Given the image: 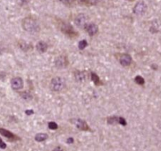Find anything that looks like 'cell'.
<instances>
[{
	"label": "cell",
	"instance_id": "2e32d148",
	"mask_svg": "<svg viewBox=\"0 0 161 151\" xmlns=\"http://www.w3.org/2000/svg\"><path fill=\"white\" fill-rule=\"evenodd\" d=\"M21 95L22 99H24L26 101L32 100V96L31 93H29V92H27V91L21 93Z\"/></svg>",
	"mask_w": 161,
	"mask_h": 151
},
{
	"label": "cell",
	"instance_id": "3957f363",
	"mask_svg": "<svg viewBox=\"0 0 161 151\" xmlns=\"http://www.w3.org/2000/svg\"><path fill=\"white\" fill-rule=\"evenodd\" d=\"M72 123L76 125V128L82 130V131H89L90 130L88 124L84 121L81 120V119H73L72 120Z\"/></svg>",
	"mask_w": 161,
	"mask_h": 151
},
{
	"label": "cell",
	"instance_id": "7402d4cb",
	"mask_svg": "<svg viewBox=\"0 0 161 151\" xmlns=\"http://www.w3.org/2000/svg\"><path fill=\"white\" fill-rule=\"evenodd\" d=\"M118 124H121V125H127V122H126V120L123 117H119V121H118Z\"/></svg>",
	"mask_w": 161,
	"mask_h": 151
},
{
	"label": "cell",
	"instance_id": "cb8c5ba5",
	"mask_svg": "<svg viewBox=\"0 0 161 151\" xmlns=\"http://www.w3.org/2000/svg\"><path fill=\"white\" fill-rule=\"evenodd\" d=\"M0 148H1V149H6V145L5 142H4L1 138H0Z\"/></svg>",
	"mask_w": 161,
	"mask_h": 151
},
{
	"label": "cell",
	"instance_id": "5b68a950",
	"mask_svg": "<svg viewBox=\"0 0 161 151\" xmlns=\"http://www.w3.org/2000/svg\"><path fill=\"white\" fill-rule=\"evenodd\" d=\"M11 87L13 90H21L23 87V80L20 77H14L11 79Z\"/></svg>",
	"mask_w": 161,
	"mask_h": 151
},
{
	"label": "cell",
	"instance_id": "ac0fdd59",
	"mask_svg": "<svg viewBox=\"0 0 161 151\" xmlns=\"http://www.w3.org/2000/svg\"><path fill=\"white\" fill-rule=\"evenodd\" d=\"M20 47L21 48V50H24V51H27L29 49L31 48V45H29L28 43H26L25 42H23V43H20Z\"/></svg>",
	"mask_w": 161,
	"mask_h": 151
},
{
	"label": "cell",
	"instance_id": "7a4b0ae2",
	"mask_svg": "<svg viewBox=\"0 0 161 151\" xmlns=\"http://www.w3.org/2000/svg\"><path fill=\"white\" fill-rule=\"evenodd\" d=\"M65 81L62 77H55L51 82V88L54 91H60L65 87Z\"/></svg>",
	"mask_w": 161,
	"mask_h": 151
},
{
	"label": "cell",
	"instance_id": "7c38bea8",
	"mask_svg": "<svg viewBox=\"0 0 161 151\" xmlns=\"http://www.w3.org/2000/svg\"><path fill=\"white\" fill-rule=\"evenodd\" d=\"M47 48H48V46H47V44L45 42L40 41L36 44V50H38L39 53L46 52Z\"/></svg>",
	"mask_w": 161,
	"mask_h": 151
},
{
	"label": "cell",
	"instance_id": "f1b7e54d",
	"mask_svg": "<svg viewBox=\"0 0 161 151\" xmlns=\"http://www.w3.org/2000/svg\"><path fill=\"white\" fill-rule=\"evenodd\" d=\"M95 2H101V1H103V0H94Z\"/></svg>",
	"mask_w": 161,
	"mask_h": 151
},
{
	"label": "cell",
	"instance_id": "603a6c76",
	"mask_svg": "<svg viewBox=\"0 0 161 151\" xmlns=\"http://www.w3.org/2000/svg\"><path fill=\"white\" fill-rule=\"evenodd\" d=\"M60 1L62 2H63L64 4H65V5H71V4L74 2L75 0H60Z\"/></svg>",
	"mask_w": 161,
	"mask_h": 151
},
{
	"label": "cell",
	"instance_id": "30bf717a",
	"mask_svg": "<svg viewBox=\"0 0 161 151\" xmlns=\"http://www.w3.org/2000/svg\"><path fill=\"white\" fill-rule=\"evenodd\" d=\"M0 134L5 136L6 138H7L9 140L14 141L17 139V138L12 132H10V131L6 129H4V128H0Z\"/></svg>",
	"mask_w": 161,
	"mask_h": 151
},
{
	"label": "cell",
	"instance_id": "277c9868",
	"mask_svg": "<svg viewBox=\"0 0 161 151\" xmlns=\"http://www.w3.org/2000/svg\"><path fill=\"white\" fill-rule=\"evenodd\" d=\"M147 9V6L145 5V2H139L136 4L135 6L134 7V13L137 15H141L145 12Z\"/></svg>",
	"mask_w": 161,
	"mask_h": 151
},
{
	"label": "cell",
	"instance_id": "d4e9b609",
	"mask_svg": "<svg viewBox=\"0 0 161 151\" xmlns=\"http://www.w3.org/2000/svg\"><path fill=\"white\" fill-rule=\"evenodd\" d=\"M73 142H74V139H73V138H68V140H67V142H68V143H73Z\"/></svg>",
	"mask_w": 161,
	"mask_h": 151
},
{
	"label": "cell",
	"instance_id": "44dd1931",
	"mask_svg": "<svg viewBox=\"0 0 161 151\" xmlns=\"http://www.w3.org/2000/svg\"><path fill=\"white\" fill-rule=\"evenodd\" d=\"M48 127H49V128H51V129L52 130H55L58 128V124L54 122H50L49 124H48Z\"/></svg>",
	"mask_w": 161,
	"mask_h": 151
},
{
	"label": "cell",
	"instance_id": "8992f818",
	"mask_svg": "<svg viewBox=\"0 0 161 151\" xmlns=\"http://www.w3.org/2000/svg\"><path fill=\"white\" fill-rule=\"evenodd\" d=\"M87 17L85 14H79L78 16L75 18V24L77 25L78 27H85V25H87Z\"/></svg>",
	"mask_w": 161,
	"mask_h": 151
},
{
	"label": "cell",
	"instance_id": "9c48e42d",
	"mask_svg": "<svg viewBox=\"0 0 161 151\" xmlns=\"http://www.w3.org/2000/svg\"><path fill=\"white\" fill-rule=\"evenodd\" d=\"M55 65L59 68H65L68 65V61L66 58L64 57V56H59L56 59V61H55Z\"/></svg>",
	"mask_w": 161,
	"mask_h": 151
},
{
	"label": "cell",
	"instance_id": "ffe728a7",
	"mask_svg": "<svg viewBox=\"0 0 161 151\" xmlns=\"http://www.w3.org/2000/svg\"><path fill=\"white\" fill-rule=\"evenodd\" d=\"M87 46V42L86 40H82L79 43V48L80 50H83V49H85V47Z\"/></svg>",
	"mask_w": 161,
	"mask_h": 151
},
{
	"label": "cell",
	"instance_id": "e0dca14e",
	"mask_svg": "<svg viewBox=\"0 0 161 151\" xmlns=\"http://www.w3.org/2000/svg\"><path fill=\"white\" fill-rule=\"evenodd\" d=\"M108 123H109V124H117L118 121H119V117H109V118H108Z\"/></svg>",
	"mask_w": 161,
	"mask_h": 151
},
{
	"label": "cell",
	"instance_id": "83f0119b",
	"mask_svg": "<svg viewBox=\"0 0 161 151\" xmlns=\"http://www.w3.org/2000/svg\"><path fill=\"white\" fill-rule=\"evenodd\" d=\"M79 1H80V2H87V0H79Z\"/></svg>",
	"mask_w": 161,
	"mask_h": 151
},
{
	"label": "cell",
	"instance_id": "d6986e66",
	"mask_svg": "<svg viewBox=\"0 0 161 151\" xmlns=\"http://www.w3.org/2000/svg\"><path fill=\"white\" fill-rule=\"evenodd\" d=\"M135 82L137 83H138V84L140 85H142L144 84V83H145V79H143L141 76H136L135 77Z\"/></svg>",
	"mask_w": 161,
	"mask_h": 151
},
{
	"label": "cell",
	"instance_id": "ba28073f",
	"mask_svg": "<svg viewBox=\"0 0 161 151\" xmlns=\"http://www.w3.org/2000/svg\"><path fill=\"white\" fill-rule=\"evenodd\" d=\"M85 29L90 36H93L98 32V28L95 24H87L85 25Z\"/></svg>",
	"mask_w": 161,
	"mask_h": 151
},
{
	"label": "cell",
	"instance_id": "484cf974",
	"mask_svg": "<svg viewBox=\"0 0 161 151\" xmlns=\"http://www.w3.org/2000/svg\"><path fill=\"white\" fill-rule=\"evenodd\" d=\"M25 113H27L28 115H31V114H32L33 113V111L32 110H26Z\"/></svg>",
	"mask_w": 161,
	"mask_h": 151
},
{
	"label": "cell",
	"instance_id": "8fae6325",
	"mask_svg": "<svg viewBox=\"0 0 161 151\" xmlns=\"http://www.w3.org/2000/svg\"><path fill=\"white\" fill-rule=\"evenodd\" d=\"M131 61H132L131 57L129 54H123L120 58V62L123 66H128V65H130Z\"/></svg>",
	"mask_w": 161,
	"mask_h": 151
},
{
	"label": "cell",
	"instance_id": "6da1fadb",
	"mask_svg": "<svg viewBox=\"0 0 161 151\" xmlns=\"http://www.w3.org/2000/svg\"><path fill=\"white\" fill-rule=\"evenodd\" d=\"M23 29L30 33H36L39 31V25L38 22L31 17H26L22 22Z\"/></svg>",
	"mask_w": 161,
	"mask_h": 151
},
{
	"label": "cell",
	"instance_id": "9a60e30c",
	"mask_svg": "<svg viewBox=\"0 0 161 151\" xmlns=\"http://www.w3.org/2000/svg\"><path fill=\"white\" fill-rule=\"evenodd\" d=\"M91 79H92L93 82H94V83H95L96 85H101L102 84L101 79H99V77L98 76V75H97L96 73H94V72H92V73H91Z\"/></svg>",
	"mask_w": 161,
	"mask_h": 151
},
{
	"label": "cell",
	"instance_id": "52a82bcc",
	"mask_svg": "<svg viewBox=\"0 0 161 151\" xmlns=\"http://www.w3.org/2000/svg\"><path fill=\"white\" fill-rule=\"evenodd\" d=\"M62 31L67 36H70V37H73V36L77 35L74 29H73V27L70 25H67V24H63L62 25Z\"/></svg>",
	"mask_w": 161,
	"mask_h": 151
},
{
	"label": "cell",
	"instance_id": "4fadbf2b",
	"mask_svg": "<svg viewBox=\"0 0 161 151\" xmlns=\"http://www.w3.org/2000/svg\"><path fill=\"white\" fill-rule=\"evenodd\" d=\"M86 77L87 76H86L85 72L78 71L75 73V78H76V81H78V82H83L86 79Z\"/></svg>",
	"mask_w": 161,
	"mask_h": 151
},
{
	"label": "cell",
	"instance_id": "5bb4252c",
	"mask_svg": "<svg viewBox=\"0 0 161 151\" xmlns=\"http://www.w3.org/2000/svg\"><path fill=\"white\" fill-rule=\"evenodd\" d=\"M47 138H48V135L44 133H39L35 136V139H36V141H37V142H43V141H45Z\"/></svg>",
	"mask_w": 161,
	"mask_h": 151
},
{
	"label": "cell",
	"instance_id": "4316f807",
	"mask_svg": "<svg viewBox=\"0 0 161 151\" xmlns=\"http://www.w3.org/2000/svg\"><path fill=\"white\" fill-rule=\"evenodd\" d=\"M29 0H21V2H23V3H27L28 2Z\"/></svg>",
	"mask_w": 161,
	"mask_h": 151
}]
</instances>
